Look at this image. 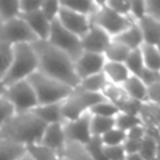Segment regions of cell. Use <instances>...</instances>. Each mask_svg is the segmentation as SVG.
<instances>
[{
  "label": "cell",
  "instance_id": "obj_17",
  "mask_svg": "<svg viewBox=\"0 0 160 160\" xmlns=\"http://www.w3.org/2000/svg\"><path fill=\"white\" fill-rule=\"evenodd\" d=\"M112 40L122 44L129 50L140 49L141 45L144 44L142 42V35H141V31H140L138 22H132L126 30H124L122 32H120L119 35L112 38Z\"/></svg>",
  "mask_w": 160,
  "mask_h": 160
},
{
  "label": "cell",
  "instance_id": "obj_6",
  "mask_svg": "<svg viewBox=\"0 0 160 160\" xmlns=\"http://www.w3.org/2000/svg\"><path fill=\"white\" fill-rule=\"evenodd\" d=\"M90 22L102 29L111 39L126 30L132 22H135L130 16H122L109 9L105 2L99 4V9L90 18Z\"/></svg>",
  "mask_w": 160,
  "mask_h": 160
},
{
  "label": "cell",
  "instance_id": "obj_29",
  "mask_svg": "<svg viewBox=\"0 0 160 160\" xmlns=\"http://www.w3.org/2000/svg\"><path fill=\"white\" fill-rule=\"evenodd\" d=\"M20 16L18 0H0V21L4 24Z\"/></svg>",
  "mask_w": 160,
  "mask_h": 160
},
{
  "label": "cell",
  "instance_id": "obj_3",
  "mask_svg": "<svg viewBox=\"0 0 160 160\" xmlns=\"http://www.w3.org/2000/svg\"><path fill=\"white\" fill-rule=\"evenodd\" d=\"M35 71H38V58L31 44H18L12 46V60L1 82L4 86H9L26 80Z\"/></svg>",
  "mask_w": 160,
  "mask_h": 160
},
{
  "label": "cell",
  "instance_id": "obj_4",
  "mask_svg": "<svg viewBox=\"0 0 160 160\" xmlns=\"http://www.w3.org/2000/svg\"><path fill=\"white\" fill-rule=\"evenodd\" d=\"M29 84L31 85L38 105H49V104H58L62 102L72 91V88L54 80L40 71H35L28 79Z\"/></svg>",
  "mask_w": 160,
  "mask_h": 160
},
{
  "label": "cell",
  "instance_id": "obj_16",
  "mask_svg": "<svg viewBox=\"0 0 160 160\" xmlns=\"http://www.w3.org/2000/svg\"><path fill=\"white\" fill-rule=\"evenodd\" d=\"M138 25L140 28L144 44L152 46H158L160 44V19L148 14L138 21Z\"/></svg>",
  "mask_w": 160,
  "mask_h": 160
},
{
  "label": "cell",
  "instance_id": "obj_52",
  "mask_svg": "<svg viewBox=\"0 0 160 160\" xmlns=\"http://www.w3.org/2000/svg\"><path fill=\"white\" fill-rule=\"evenodd\" d=\"M1 25H2V22H1V21H0V26H1Z\"/></svg>",
  "mask_w": 160,
  "mask_h": 160
},
{
  "label": "cell",
  "instance_id": "obj_1",
  "mask_svg": "<svg viewBox=\"0 0 160 160\" xmlns=\"http://www.w3.org/2000/svg\"><path fill=\"white\" fill-rule=\"evenodd\" d=\"M38 58V71L75 89L80 80L74 69V61L62 51L54 48L46 40H36L31 44Z\"/></svg>",
  "mask_w": 160,
  "mask_h": 160
},
{
  "label": "cell",
  "instance_id": "obj_39",
  "mask_svg": "<svg viewBox=\"0 0 160 160\" xmlns=\"http://www.w3.org/2000/svg\"><path fill=\"white\" fill-rule=\"evenodd\" d=\"M130 14H131V19L135 22L141 20L144 16L148 15L146 2L145 1H130Z\"/></svg>",
  "mask_w": 160,
  "mask_h": 160
},
{
  "label": "cell",
  "instance_id": "obj_26",
  "mask_svg": "<svg viewBox=\"0 0 160 160\" xmlns=\"http://www.w3.org/2000/svg\"><path fill=\"white\" fill-rule=\"evenodd\" d=\"M115 128V119L114 118H102V116H92L90 122V131L91 136L101 138L109 130Z\"/></svg>",
  "mask_w": 160,
  "mask_h": 160
},
{
  "label": "cell",
  "instance_id": "obj_5",
  "mask_svg": "<svg viewBox=\"0 0 160 160\" xmlns=\"http://www.w3.org/2000/svg\"><path fill=\"white\" fill-rule=\"evenodd\" d=\"M106 100L100 92H88L78 88L72 89L71 94L61 102V114L64 122L72 121L88 112L94 105Z\"/></svg>",
  "mask_w": 160,
  "mask_h": 160
},
{
  "label": "cell",
  "instance_id": "obj_7",
  "mask_svg": "<svg viewBox=\"0 0 160 160\" xmlns=\"http://www.w3.org/2000/svg\"><path fill=\"white\" fill-rule=\"evenodd\" d=\"M46 41L51 44L54 48L65 52L72 61H75L82 54L80 38H78L76 35L71 34L65 28H62L58 20L51 21L50 32Z\"/></svg>",
  "mask_w": 160,
  "mask_h": 160
},
{
  "label": "cell",
  "instance_id": "obj_54",
  "mask_svg": "<svg viewBox=\"0 0 160 160\" xmlns=\"http://www.w3.org/2000/svg\"><path fill=\"white\" fill-rule=\"evenodd\" d=\"M60 160H65V159H62V158H61V159H60Z\"/></svg>",
  "mask_w": 160,
  "mask_h": 160
},
{
  "label": "cell",
  "instance_id": "obj_46",
  "mask_svg": "<svg viewBox=\"0 0 160 160\" xmlns=\"http://www.w3.org/2000/svg\"><path fill=\"white\" fill-rule=\"evenodd\" d=\"M141 141V140H140ZM140 141L138 140H125L122 142V148H124V151L126 155H130V154H138L139 151V146H140Z\"/></svg>",
  "mask_w": 160,
  "mask_h": 160
},
{
  "label": "cell",
  "instance_id": "obj_43",
  "mask_svg": "<svg viewBox=\"0 0 160 160\" xmlns=\"http://www.w3.org/2000/svg\"><path fill=\"white\" fill-rule=\"evenodd\" d=\"M40 6H41V1H36V0H21V1H19L20 15L36 11L40 9Z\"/></svg>",
  "mask_w": 160,
  "mask_h": 160
},
{
  "label": "cell",
  "instance_id": "obj_25",
  "mask_svg": "<svg viewBox=\"0 0 160 160\" xmlns=\"http://www.w3.org/2000/svg\"><path fill=\"white\" fill-rule=\"evenodd\" d=\"M131 50H129L126 46L122 44L115 41L111 39L109 46L106 48L104 52V58L106 61H112V62H124Z\"/></svg>",
  "mask_w": 160,
  "mask_h": 160
},
{
  "label": "cell",
  "instance_id": "obj_42",
  "mask_svg": "<svg viewBox=\"0 0 160 160\" xmlns=\"http://www.w3.org/2000/svg\"><path fill=\"white\" fill-rule=\"evenodd\" d=\"M139 79L142 81V84L148 88L155 82L160 81V71H154V70H149V69H144L142 72L140 74Z\"/></svg>",
  "mask_w": 160,
  "mask_h": 160
},
{
  "label": "cell",
  "instance_id": "obj_45",
  "mask_svg": "<svg viewBox=\"0 0 160 160\" xmlns=\"http://www.w3.org/2000/svg\"><path fill=\"white\" fill-rule=\"evenodd\" d=\"M145 135H146V131H145V126H142V125L135 126V128L130 129L129 131H126V139L128 140H138V141H140Z\"/></svg>",
  "mask_w": 160,
  "mask_h": 160
},
{
  "label": "cell",
  "instance_id": "obj_33",
  "mask_svg": "<svg viewBox=\"0 0 160 160\" xmlns=\"http://www.w3.org/2000/svg\"><path fill=\"white\" fill-rule=\"evenodd\" d=\"M138 154L142 158V160L155 159V156H156V141H155V139L146 134L140 141Z\"/></svg>",
  "mask_w": 160,
  "mask_h": 160
},
{
  "label": "cell",
  "instance_id": "obj_9",
  "mask_svg": "<svg viewBox=\"0 0 160 160\" xmlns=\"http://www.w3.org/2000/svg\"><path fill=\"white\" fill-rule=\"evenodd\" d=\"M36 40V36L20 16L6 21L0 26V42L14 46L18 44H32Z\"/></svg>",
  "mask_w": 160,
  "mask_h": 160
},
{
  "label": "cell",
  "instance_id": "obj_41",
  "mask_svg": "<svg viewBox=\"0 0 160 160\" xmlns=\"http://www.w3.org/2000/svg\"><path fill=\"white\" fill-rule=\"evenodd\" d=\"M104 152H105L108 160H125V158H126L122 145L104 146Z\"/></svg>",
  "mask_w": 160,
  "mask_h": 160
},
{
  "label": "cell",
  "instance_id": "obj_32",
  "mask_svg": "<svg viewBox=\"0 0 160 160\" xmlns=\"http://www.w3.org/2000/svg\"><path fill=\"white\" fill-rule=\"evenodd\" d=\"M89 112L92 115V116H102V118H115L120 111L119 109L112 104L110 102L109 100H104L96 105H94Z\"/></svg>",
  "mask_w": 160,
  "mask_h": 160
},
{
  "label": "cell",
  "instance_id": "obj_13",
  "mask_svg": "<svg viewBox=\"0 0 160 160\" xmlns=\"http://www.w3.org/2000/svg\"><path fill=\"white\" fill-rule=\"evenodd\" d=\"M105 62H106V60H105L104 55L82 51V54L74 61L75 74L79 80L86 79L91 75L101 72Z\"/></svg>",
  "mask_w": 160,
  "mask_h": 160
},
{
  "label": "cell",
  "instance_id": "obj_55",
  "mask_svg": "<svg viewBox=\"0 0 160 160\" xmlns=\"http://www.w3.org/2000/svg\"><path fill=\"white\" fill-rule=\"evenodd\" d=\"M0 138H1V134H0Z\"/></svg>",
  "mask_w": 160,
  "mask_h": 160
},
{
  "label": "cell",
  "instance_id": "obj_38",
  "mask_svg": "<svg viewBox=\"0 0 160 160\" xmlns=\"http://www.w3.org/2000/svg\"><path fill=\"white\" fill-rule=\"evenodd\" d=\"M59 10H60V1H41L40 11L50 22L58 19Z\"/></svg>",
  "mask_w": 160,
  "mask_h": 160
},
{
  "label": "cell",
  "instance_id": "obj_30",
  "mask_svg": "<svg viewBox=\"0 0 160 160\" xmlns=\"http://www.w3.org/2000/svg\"><path fill=\"white\" fill-rule=\"evenodd\" d=\"M26 152L30 155L32 160H60L61 159L56 152H54L52 150L40 144H32L26 146Z\"/></svg>",
  "mask_w": 160,
  "mask_h": 160
},
{
  "label": "cell",
  "instance_id": "obj_20",
  "mask_svg": "<svg viewBox=\"0 0 160 160\" xmlns=\"http://www.w3.org/2000/svg\"><path fill=\"white\" fill-rule=\"evenodd\" d=\"M120 88L126 94L128 98L136 100V101H145L146 100V86L142 84V81L138 76L130 75L121 85Z\"/></svg>",
  "mask_w": 160,
  "mask_h": 160
},
{
  "label": "cell",
  "instance_id": "obj_27",
  "mask_svg": "<svg viewBox=\"0 0 160 160\" xmlns=\"http://www.w3.org/2000/svg\"><path fill=\"white\" fill-rule=\"evenodd\" d=\"M62 159H65V160H91L85 145L78 144V142H71V141L65 142Z\"/></svg>",
  "mask_w": 160,
  "mask_h": 160
},
{
  "label": "cell",
  "instance_id": "obj_14",
  "mask_svg": "<svg viewBox=\"0 0 160 160\" xmlns=\"http://www.w3.org/2000/svg\"><path fill=\"white\" fill-rule=\"evenodd\" d=\"M65 142L66 140L64 135L62 124H50V125H46L39 144L56 152L59 158H62Z\"/></svg>",
  "mask_w": 160,
  "mask_h": 160
},
{
  "label": "cell",
  "instance_id": "obj_47",
  "mask_svg": "<svg viewBox=\"0 0 160 160\" xmlns=\"http://www.w3.org/2000/svg\"><path fill=\"white\" fill-rule=\"evenodd\" d=\"M146 9L150 11L149 15H151V16L160 15V1L159 0H154V1L146 2Z\"/></svg>",
  "mask_w": 160,
  "mask_h": 160
},
{
  "label": "cell",
  "instance_id": "obj_15",
  "mask_svg": "<svg viewBox=\"0 0 160 160\" xmlns=\"http://www.w3.org/2000/svg\"><path fill=\"white\" fill-rule=\"evenodd\" d=\"M20 18L29 26V29L32 31V34L36 36L38 40H48L51 22L42 15L40 9L30 14L20 15Z\"/></svg>",
  "mask_w": 160,
  "mask_h": 160
},
{
  "label": "cell",
  "instance_id": "obj_12",
  "mask_svg": "<svg viewBox=\"0 0 160 160\" xmlns=\"http://www.w3.org/2000/svg\"><path fill=\"white\" fill-rule=\"evenodd\" d=\"M62 28H65L71 34L78 38H82L90 28V19L81 14H78L72 10H69L60 5V10L56 19Z\"/></svg>",
  "mask_w": 160,
  "mask_h": 160
},
{
  "label": "cell",
  "instance_id": "obj_34",
  "mask_svg": "<svg viewBox=\"0 0 160 160\" xmlns=\"http://www.w3.org/2000/svg\"><path fill=\"white\" fill-rule=\"evenodd\" d=\"M12 60V46L5 42H0V81L6 75Z\"/></svg>",
  "mask_w": 160,
  "mask_h": 160
},
{
  "label": "cell",
  "instance_id": "obj_48",
  "mask_svg": "<svg viewBox=\"0 0 160 160\" xmlns=\"http://www.w3.org/2000/svg\"><path fill=\"white\" fill-rule=\"evenodd\" d=\"M125 160H142V158L139 154H130V155H126Z\"/></svg>",
  "mask_w": 160,
  "mask_h": 160
},
{
  "label": "cell",
  "instance_id": "obj_10",
  "mask_svg": "<svg viewBox=\"0 0 160 160\" xmlns=\"http://www.w3.org/2000/svg\"><path fill=\"white\" fill-rule=\"evenodd\" d=\"M90 122H91V114L89 111L72 121H65L62 124L65 140L86 145L92 138L90 131Z\"/></svg>",
  "mask_w": 160,
  "mask_h": 160
},
{
  "label": "cell",
  "instance_id": "obj_35",
  "mask_svg": "<svg viewBox=\"0 0 160 160\" xmlns=\"http://www.w3.org/2000/svg\"><path fill=\"white\" fill-rule=\"evenodd\" d=\"M101 142L104 146H116L122 145V142L126 140V132L120 129H111L106 134H104L101 138Z\"/></svg>",
  "mask_w": 160,
  "mask_h": 160
},
{
  "label": "cell",
  "instance_id": "obj_19",
  "mask_svg": "<svg viewBox=\"0 0 160 160\" xmlns=\"http://www.w3.org/2000/svg\"><path fill=\"white\" fill-rule=\"evenodd\" d=\"M102 72L106 76V79L109 80L110 84L118 85V86H120L130 76V72L128 71L124 62L106 61L104 68H102Z\"/></svg>",
  "mask_w": 160,
  "mask_h": 160
},
{
  "label": "cell",
  "instance_id": "obj_22",
  "mask_svg": "<svg viewBox=\"0 0 160 160\" xmlns=\"http://www.w3.org/2000/svg\"><path fill=\"white\" fill-rule=\"evenodd\" d=\"M109 80L106 79V76L104 75V72H99L95 75H91L86 79L80 80L79 85L76 86L78 89L82 90V91H88V92H102V90L109 85Z\"/></svg>",
  "mask_w": 160,
  "mask_h": 160
},
{
  "label": "cell",
  "instance_id": "obj_11",
  "mask_svg": "<svg viewBox=\"0 0 160 160\" xmlns=\"http://www.w3.org/2000/svg\"><path fill=\"white\" fill-rule=\"evenodd\" d=\"M110 41H111V38L102 29H100L99 26L91 22H90V28L86 31V34L82 38H80L82 51L100 54V55H104Z\"/></svg>",
  "mask_w": 160,
  "mask_h": 160
},
{
  "label": "cell",
  "instance_id": "obj_49",
  "mask_svg": "<svg viewBox=\"0 0 160 160\" xmlns=\"http://www.w3.org/2000/svg\"><path fill=\"white\" fill-rule=\"evenodd\" d=\"M19 160H32V159H31V158H30V155H29V154L26 152V154H25V155H24L22 158H20Z\"/></svg>",
  "mask_w": 160,
  "mask_h": 160
},
{
  "label": "cell",
  "instance_id": "obj_44",
  "mask_svg": "<svg viewBox=\"0 0 160 160\" xmlns=\"http://www.w3.org/2000/svg\"><path fill=\"white\" fill-rule=\"evenodd\" d=\"M146 100L160 105V81L146 88Z\"/></svg>",
  "mask_w": 160,
  "mask_h": 160
},
{
  "label": "cell",
  "instance_id": "obj_50",
  "mask_svg": "<svg viewBox=\"0 0 160 160\" xmlns=\"http://www.w3.org/2000/svg\"><path fill=\"white\" fill-rule=\"evenodd\" d=\"M4 92H5V86L2 85V82L0 81V96L1 95H4Z\"/></svg>",
  "mask_w": 160,
  "mask_h": 160
},
{
  "label": "cell",
  "instance_id": "obj_18",
  "mask_svg": "<svg viewBox=\"0 0 160 160\" xmlns=\"http://www.w3.org/2000/svg\"><path fill=\"white\" fill-rule=\"evenodd\" d=\"M31 112H34L46 125L64 124V119L61 114V102L49 104V105H38L34 110H31Z\"/></svg>",
  "mask_w": 160,
  "mask_h": 160
},
{
  "label": "cell",
  "instance_id": "obj_28",
  "mask_svg": "<svg viewBox=\"0 0 160 160\" xmlns=\"http://www.w3.org/2000/svg\"><path fill=\"white\" fill-rule=\"evenodd\" d=\"M124 65L126 66V69H128V71L130 72V75H132V76H138V78H139L140 74L142 72V70L145 69L140 49L131 50V51L129 52L126 60L124 61Z\"/></svg>",
  "mask_w": 160,
  "mask_h": 160
},
{
  "label": "cell",
  "instance_id": "obj_21",
  "mask_svg": "<svg viewBox=\"0 0 160 160\" xmlns=\"http://www.w3.org/2000/svg\"><path fill=\"white\" fill-rule=\"evenodd\" d=\"M26 154V146L0 138V160H19Z\"/></svg>",
  "mask_w": 160,
  "mask_h": 160
},
{
  "label": "cell",
  "instance_id": "obj_40",
  "mask_svg": "<svg viewBox=\"0 0 160 160\" xmlns=\"http://www.w3.org/2000/svg\"><path fill=\"white\" fill-rule=\"evenodd\" d=\"M105 5L111 9L112 11H115L119 15L122 16H130V1H121V0H110L106 1Z\"/></svg>",
  "mask_w": 160,
  "mask_h": 160
},
{
  "label": "cell",
  "instance_id": "obj_53",
  "mask_svg": "<svg viewBox=\"0 0 160 160\" xmlns=\"http://www.w3.org/2000/svg\"><path fill=\"white\" fill-rule=\"evenodd\" d=\"M151 160H158V159H151Z\"/></svg>",
  "mask_w": 160,
  "mask_h": 160
},
{
  "label": "cell",
  "instance_id": "obj_2",
  "mask_svg": "<svg viewBox=\"0 0 160 160\" xmlns=\"http://www.w3.org/2000/svg\"><path fill=\"white\" fill-rule=\"evenodd\" d=\"M46 124L41 121L34 112L15 114L1 129V138L12 140L24 146L39 144L45 131Z\"/></svg>",
  "mask_w": 160,
  "mask_h": 160
},
{
  "label": "cell",
  "instance_id": "obj_51",
  "mask_svg": "<svg viewBox=\"0 0 160 160\" xmlns=\"http://www.w3.org/2000/svg\"><path fill=\"white\" fill-rule=\"evenodd\" d=\"M156 48H158V50H159V52H160V44H159V45H158Z\"/></svg>",
  "mask_w": 160,
  "mask_h": 160
},
{
  "label": "cell",
  "instance_id": "obj_31",
  "mask_svg": "<svg viewBox=\"0 0 160 160\" xmlns=\"http://www.w3.org/2000/svg\"><path fill=\"white\" fill-rule=\"evenodd\" d=\"M114 119H115V128L120 129L125 132L135 126L142 125L140 116H135V115H130V114H125V112H119Z\"/></svg>",
  "mask_w": 160,
  "mask_h": 160
},
{
  "label": "cell",
  "instance_id": "obj_8",
  "mask_svg": "<svg viewBox=\"0 0 160 160\" xmlns=\"http://www.w3.org/2000/svg\"><path fill=\"white\" fill-rule=\"evenodd\" d=\"M4 96L12 105L15 114L28 112L38 106L35 92L28 80H21L9 86H5Z\"/></svg>",
  "mask_w": 160,
  "mask_h": 160
},
{
  "label": "cell",
  "instance_id": "obj_24",
  "mask_svg": "<svg viewBox=\"0 0 160 160\" xmlns=\"http://www.w3.org/2000/svg\"><path fill=\"white\" fill-rule=\"evenodd\" d=\"M145 69L160 71V52L156 46L142 44L140 48Z\"/></svg>",
  "mask_w": 160,
  "mask_h": 160
},
{
  "label": "cell",
  "instance_id": "obj_37",
  "mask_svg": "<svg viewBox=\"0 0 160 160\" xmlns=\"http://www.w3.org/2000/svg\"><path fill=\"white\" fill-rule=\"evenodd\" d=\"M15 115V110L12 108V105L10 104V101L1 95L0 96V129Z\"/></svg>",
  "mask_w": 160,
  "mask_h": 160
},
{
  "label": "cell",
  "instance_id": "obj_36",
  "mask_svg": "<svg viewBox=\"0 0 160 160\" xmlns=\"http://www.w3.org/2000/svg\"><path fill=\"white\" fill-rule=\"evenodd\" d=\"M85 148H86L91 160H108L106 155L104 152V145H102L100 138L92 136L90 139V141L85 145Z\"/></svg>",
  "mask_w": 160,
  "mask_h": 160
},
{
  "label": "cell",
  "instance_id": "obj_23",
  "mask_svg": "<svg viewBox=\"0 0 160 160\" xmlns=\"http://www.w3.org/2000/svg\"><path fill=\"white\" fill-rule=\"evenodd\" d=\"M60 5L72 10L78 14H81L84 16H88L89 19L99 9V2L89 1V0H72V1H60Z\"/></svg>",
  "mask_w": 160,
  "mask_h": 160
}]
</instances>
